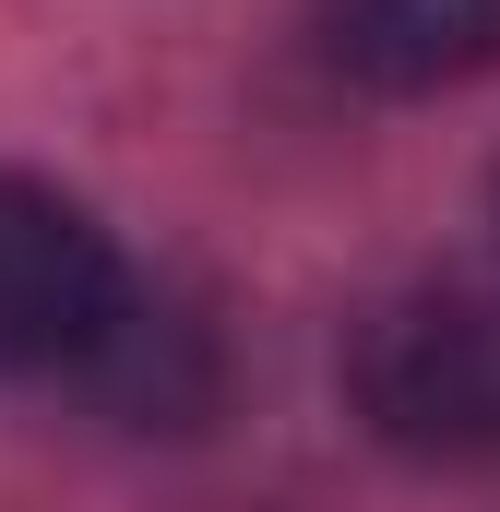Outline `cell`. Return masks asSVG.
Masks as SVG:
<instances>
[{
	"instance_id": "277c9868",
	"label": "cell",
	"mask_w": 500,
	"mask_h": 512,
	"mask_svg": "<svg viewBox=\"0 0 500 512\" xmlns=\"http://www.w3.org/2000/svg\"><path fill=\"white\" fill-rule=\"evenodd\" d=\"M84 382L108 393L131 429H191V417H203V322H179V310L131 298L120 334L84 358Z\"/></svg>"
},
{
	"instance_id": "7a4b0ae2",
	"label": "cell",
	"mask_w": 500,
	"mask_h": 512,
	"mask_svg": "<svg viewBox=\"0 0 500 512\" xmlns=\"http://www.w3.org/2000/svg\"><path fill=\"white\" fill-rule=\"evenodd\" d=\"M131 310V274L108 227L48 191V179H0V382L36 370H84Z\"/></svg>"
},
{
	"instance_id": "6da1fadb",
	"label": "cell",
	"mask_w": 500,
	"mask_h": 512,
	"mask_svg": "<svg viewBox=\"0 0 500 512\" xmlns=\"http://www.w3.org/2000/svg\"><path fill=\"white\" fill-rule=\"evenodd\" d=\"M346 405L405 465H500V286H405L346 346Z\"/></svg>"
},
{
	"instance_id": "3957f363",
	"label": "cell",
	"mask_w": 500,
	"mask_h": 512,
	"mask_svg": "<svg viewBox=\"0 0 500 512\" xmlns=\"http://www.w3.org/2000/svg\"><path fill=\"white\" fill-rule=\"evenodd\" d=\"M310 48L358 96H453L500 72V0H310Z\"/></svg>"
}]
</instances>
